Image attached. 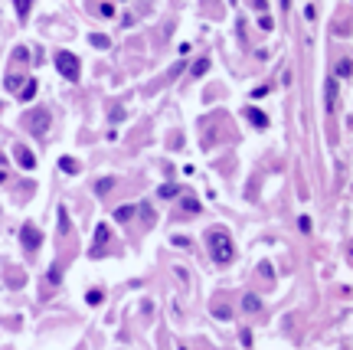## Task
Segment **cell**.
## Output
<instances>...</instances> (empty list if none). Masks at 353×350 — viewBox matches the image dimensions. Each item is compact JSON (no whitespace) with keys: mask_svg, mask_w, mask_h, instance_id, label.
<instances>
[{"mask_svg":"<svg viewBox=\"0 0 353 350\" xmlns=\"http://www.w3.org/2000/svg\"><path fill=\"white\" fill-rule=\"evenodd\" d=\"M210 252H213L216 262H229V259H232V242H229V236H226L223 229H213L210 232Z\"/></svg>","mask_w":353,"mask_h":350,"instance_id":"obj_1","label":"cell"},{"mask_svg":"<svg viewBox=\"0 0 353 350\" xmlns=\"http://www.w3.org/2000/svg\"><path fill=\"white\" fill-rule=\"evenodd\" d=\"M56 69L66 75L69 82H79V69H82V66H79V56H72V53H66V49L56 53Z\"/></svg>","mask_w":353,"mask_h":350,"instance_id":"obj_2","label":"cell"},{"mask_svg":"<svg viewBox=\"0 0 353 350\" xmlns=\"http://www.w3.org/2000/svg\"><path fill=\"white\" fill-rule=\"evenodd\" d=\"M108 242H112V229H108L105 223L95 226V239H92V259H102L108 249Z\"/></svg>","mask_w":353,"mask_h":350,"instance_id":"obj_3","label":"cell"},{"mask_svg":"<svg viewBox=\"0 0 353 350\" xmlns=\"http://www.w3.org/2000/svg\"><path fill=\"white\" fill-rule=\"evenodd\" d=\"M20 239H23L26 249H39V242H43V232H39L33 223H26L23 229H20Z\"/></svg>","mask_w":353,"mask_h":350,"instance_id":"obj_4","label":"cell"},{"mask_svg":"<svg viewBox=\"0 0 353 350\" xmlns=\"http://www.w3.org/2000/svg\"><path fill=\"white\" fill-rule=\"evenodd\" d=\"M46 125H49V115H46V112L30 115V131L36 134V138H43V134H46Z\"/></svg>","mask_w":353,"mask_h":350,"instance_id":"obj_5","label":"cell"},{"mask_svg":"<svg viewBox=\"0 0 353 350\" xmlns=\"http://www.w3.org/2000/svg\"><path fill=\"white\" fill-rule=\"evenodd\" d=\"M245 118L252 121L255 128H268V115L262 112V108H252V105H248V108H245Z\"/></svg>","mask_w":353,"mask_h":350,"instance_id":"obj_6","label":"cell"},{"mask_svg":"<svg viewBox=\"0 0 353 350\" xmlns=\"http://www.w3.org/2000/svg\"><path fill=\"white\" fill-rule=\"evenodd\" d=\"M17 161H20V167H26V170H33V167H36V157H33L26 147H17Z\"/></svg>","mask_w":353,"mask_h":350,"instance_id":"obj_7","label":"cell"},{"mask_svg":"<svg viewBox=\"0 0 353 350\" xmlns=\"http://www.w3.org/2000/svg\"><path fill=\"white\" fill-rule=\"evenodd\" d=\"M59 170H62V174H79V161H72V157H62V161H59Z\"/></svg>","mask_w":353,"mask_h":350,"instance_id":"obj_8","label":"cell"},{"mask_svg":"<svg viewBox=\"0 0 353 350\" xmlns=\"http://www.w3.org/2000/svg\"><path fill=\"white\" fill-rule=\"evenodd\" d=\"M242 308H245V311H248V314H252V311H259V308H262V301H259V294H245V298H242Z\"/></svg>","mask_w":353,"mask_h":350,"instance_id":"obj_9","label":"cell"},{"mask_svg":"<svg viewBox=\"0 0 353 350\" xmlns=\"http://www.w3.org/2000/svg\"><path fill=\"white\" fill-rule=\"evenodd\" d=\"M88 39H92V46H95V49H108V46H112V39H108L105 33H92Z\"/></svg>","mask_w":353,"mask_h":350,"instance_id":"obj_10","label":"cell"},{"mask_svg":"<svg viewBox=\"0 0 353 350\" xmlns=\"http://www.w3.org/2000/svg\"><path fill=\"white\" fill-rule=\"evenodd\" d=\"M33 95H36V82H23V92H20V102H30L33 98Z\"/></svg>","mask_w":353,"mask_h":350,"instance_id":"obj_11","label":"cell"},{"mask_svg":"<svg viewBox=\"0 0 353 350\" xmlns=\"http://www.w3.org/2000/svg\"><path fill=\"white\" fill-rule=\"evenodd\" d=\"M85 301L88 305H102V301H105V291H102V288H92V291L85 294Z\"/></svg>","mask_w":353,"mask_h":350,"instance_id":"obj_12","label":"cell"},{"mask_svg":"<svg viewBox=\"0 0 353 350\" xmlns=\"http://www.w3.org/2000/svg\"><path fill=\"white\" fill-rule=\"evenodd\" d=\"M131 216H134V207H118L115 210V219H118V223H124V219H131Z\"/></svg>","mask_w":353,"mask_h":350,"instance_id":"obj_13","label":"cell"},{"mask_svg":"<svg viewBox=\"0 0 353 350\" xmlns=\"http://www.w3.org/2000/svg\"><path fill=\"white\" fill-rule=\"evenodd\" d=\"M183 213H199V200H196V196H183Z\"/></svg>","mask_w":353,"mask_h":350,"instance_id":"obj_14","label":"cell"},{"mask_svg":"<svg viewBox=\"0 0 353 350\" xmlns=\"http://www.w3.org/2000/svg\"><path fill=\"white\" fill-rule=\"evenodd\" d=\"M177 193H180L177 183H164V187H161V196H164V200H170V196H177Z\"/></svg>","mask_w":353,"mask_h":350,"instance_id":"obj_15","label":"cell"},{"mask_svg":"<svg viewBox=\"0 0 353 350\" xmlns=\"http://www.w3.org/2000/svg\"><path fill=\"white\" fill-rule=\"evenodd\" d=\"M13 4H17V13H20V17H26V13H30V7H33V0H13Z\"/></svg>","mask_w":353,"mask_h":350,"instance_id":"obj_16","label":"cell"},{"mask_svg":"<svg viewBox=\"0 0 353 350\" xmlns=\"http://www.w3.org/2000/svg\"><path fill=\"white\" fill-rule=\"evenodd\" d=\"M112 187H115V177H105V180H98V187H95V190H98V193H108Z\"/></svg>","mask_w":353,"mask_h":350,"instance_id":"obj_17","label":"cell"},{"mask_svg":"<svg viewBox=\"0 0 353 350\" xmlns=\"http://www.w3.org/2000/svg\"><path fill=\"white\" fill-rule=\"evenodd\" d=\"M206 69H210V59H199V63L193 66V75H203Z\"/></svg>","mask_w":353,"mask_h":350,"instance_id":"obj_18","label":"cell"},{"mask_svg":"<svg viewBox=\"0 0 353 350\" xmlns=\"http://www.w3.org/2000/svg\"><path fill=\"white\" fill-rule=\"evenodd\" d=\"M337 75H340V79H347V75H350V63H347V59L337 66Z\"/></svg>","mask_w":353,"mask_h":350,"instance_id":"obj_19","label":"cell"},{"mask_svg":"<svg viewBox=\"0 0 353 350\" xmlns=\"http://www.w3.org/2000/svg\"><path fill=\"white\" fill-rule=\"evenodd\" d=\"M98 13H102V17H115V7H112V4H102Z\"/></svg>","mask_w":353,"mask_h":350,"instance_id":"obj_20","label":"cell"},{"mask_svg":"<svg viewBox=\"0 0 353 350\" xmlns=\"http://www.w3.org/2000/svg\"><path fill=\"white\" fill-rule=\"evenodd\" d=\"M213 314H216V318H226V321L232 318V311H229V308H216V311H213Z\"/></svg>","mask_w":353,"mask_h":350,"instance_id":"obj_21","label":"cell"},{"mask_svg":"<svg viewBox=\"0 0 353 350\" xmlns=\"http://www.w3.org/2000/svg\"><path fill=\"white\" fill-rule=\"evenodd\" d=\"M297 229L308 232V229H311V219H308V216H301V219H297Z\"/></svg>","mask_w":353,"mask_h":350,"instance_id":"obj_22","label":"cell"},{"mask_svg":"<svg viewBox=\"0 0 353 350\" xmlns=\"http://www.w3.org/2000/svg\"><path fill=\"white\" fill-rule=\"evenodd\" d=\"M259 26H262V30H272L275 23H272V17H259Z\"/></svg>","mask_w":353,"mask_h":350,"instance_id":"obj_23","label":"cell"},{"mask_svg":"<svg viewBox=\"0 0 353 350\" xmlns=\"http://www.w3.org/2000/svg\"><path fill=\"white\" fill-rule=\"evenodd\" d=\"M17 85H20V79H17V75H10V79H7V88H10V92H17Z\"/></svg>","mask_w":353,"mask_h":350,"instance_id":"obj_24","label":"cell"},{"mask_svg":"<svg viewBox=\"0 0 353 350\" xmlns=\"http://www.w3.org/2000/svg\"><path fill=\"white\" fill-rule=\"evenodd\" d=\"M288 4H291V0H281V10H288Z\"/></svg>","mask_w":353,"mask_h":350,"instance_id":"obj_25","label":"cell"},{"mask_svg":"<svg viewBox=\"0 0 353 350\" xmlns=\"http://www.w3.org/2000/svg\"><path fill=\"white\" fill-rule=\"evenodd\" d=\"M4 180H7V174H4V170H0V183H4Z\"/></svg>","mask_w":353,"mask_h":350,"instance_id":"obj_26","label":"cell"},{"mask_svg":"<svg viewBox=\"0 0 353 350\" xmlns=\"http://www.w3.org/2000/svg\"><path fill=\"white\" fill-rule=\"evenodd\" d=\"M180 350H186V347H180Z\"/></svg>","mask_w":353,"mask_h":350,"instance_id":"obj_27","label":"cell"}]
</instances>
